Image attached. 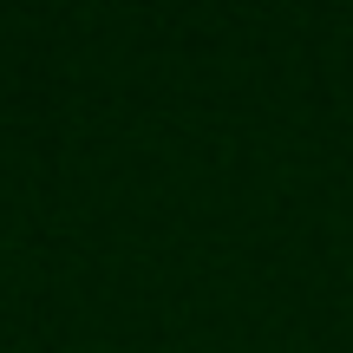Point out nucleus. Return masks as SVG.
<instances>
[]
</instances>
